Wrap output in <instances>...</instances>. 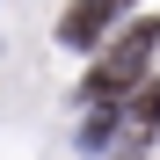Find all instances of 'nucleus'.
Returning a JSON list of instances; mask_svg holds the SVG:
<instances>
[{"label": "nucleus", "mask_w": 160, "mask_h": 160, "mask_svg": "<svg viewBox=\"0 0 160 160\" xmlns=\"http://www.w3.org/2000/svg\"><path fill=\"white\" fill-rule=\"evenodd\" d=\"M153 44H160V22H138L131 37H117V51H109V66H102V73L88 80V95H95V102H102V95H117L124 80H131V73L146 66V51H153Z\"/></svg>", "instance_id": "obj_1"}, {"label": "nucleus", "mask_w": 160, "mask_h": 160, "mask_svg": "<svg viewBox=\"0 0 160 160\" xmlns=\"http://www.w3.org/2000/svg\"><path fill=\"white\" fill-rule=\"evenodd\" d=\"M117 8H124V0H80V8L66 15V29H58V37H66V44H88V37H95V29H102Z\"/></svg>", "instance_id": "obj_2"}]
</instances>
